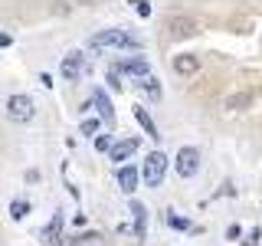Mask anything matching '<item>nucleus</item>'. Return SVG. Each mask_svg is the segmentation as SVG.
<instances>
[{"mask_svg":"<svg viewBox=\"0 0 262 246\" xmlns=\"http://www.w3.org/2000/svg\"><path fill=\"white\" fill-rule=\"evenodd\" d=\"M89 43L95 49H135L138 39L131 36V33H125V30H102V33H95Z\"/></svg>","mask_w":262,"mask_h":246,"instance_id":"f257e3e1","label":"nucleus"},{"mask_svg":"<svg viewBox=\"0 0 262 246\" xmlns=\"http://www.w3.org/2000/svg\"><path fill=\"white\" fill-rule=\"evenodd\" d=\"M164 171H167V154H164V151L147 154V161H144V168H141L144 184H147V187H158L161 180H164Z\"/></svg>","mask_w":262,"mask_h":246,"instance_id":"f03ea898","label":"nucleus"},{"mask_svg":"<svg viewBox=\"0 0 262 246\" xmlns=\"http://www.w3.org/2000/svg\"><path fill=\"white\" fill-rule=\"evenodd\" d=\"M174 161H177V174L180 177H193L196 171H200V151H196V148H180Z\"/></svg>","mask_w":262,"mask_h":246,"instance_id":"7ed1b4c3","label":"nucleus"},{"mask_svg":"<svg viewBox=\"0 0 262 246\" xmlns=\"http://www.w3.org/2000/svg\"><path fill=\"white\" fill-rule=\"evenodd\" d=\"M33 112H36V109H33V102L27 95H10V98H7V115H10L13 121H30Z\"/></svg>","mask_w":262,"mask_h":246,"instance_id":"20e7f679","label":"nucleus"},{"mask_svg":"<svg viewBox=\"0 0 262 246\" xmlns=\"http://www.w3.org/2000/svg\"><path fill=\"white\" fill-rule=\"evenodd\" d=\"M167 30H170V36H174V39H187V36H193V33L200 30V23L190 20V16H170Z\"/></svg>","mask_w":262,"mask_h":246,"instance_id":"39448f33","label":"nucleus"},{"mask_svg":"<svg viewBox=\"0 0 262 246\" xmlns=\"http://www.w3.org/2000/svg\"><path fill=\"white\" fill-rule=\"evenodd\" d=\"M115 69H118L121 76H141V79H147V59H141V56H135V59H125L121 66H115Z\"/></svg>","mask_w":262,"mask_h":246,"instance_id":"423d86ee","label":"nucleus"},{"mask_svg":"<svg viewBox=\"0 0 262 246\" xmlns=\"http://www.w3.org/2000/svg\"><path fill=\"white\" fill-rule=\"evenodd\" d=\"M135 151H138V138H125V141H118V145L108 148L112 161H125L128 154H135Z\"/></svg>","mask_w":262,"mask_h":246,"instance_id":"0eeeda50","label":"nucleus"},{"mask_svg":"<svg viewBox=\"0 0 262 246\" xmlns=\"http://www.w3.org/2000/svg\"><path fill=\"white\" fill-rule=\"evenodd\" d=\"M200 69V59L190 53H184V56H174V72H180V76H190V72Z\"/></svg>","mask_w":262,"mask_h":246,"instance_id":"6e6552de","label":"nucleus"},{"mask_svg":"<svg viewBox=\"0 0 262 246\" xmlns=\"http://www.w3.org/2000/svg\"><path fill=\"white\" fill-rule=\"evenodd\" d=\"M79 72H82V56H79V53H69V56L62 59V76L69 79V82H76Z\"/></svg>","mask_w":262,"mask_h":246,"instance_id":"1a4fd4ad","label":"nucleus"},{"mask_svg":"<svg viewBox=\"0 0 262 246\" xmlns=\"http://www.w3.org/2000/svg\"><path fill=\"white\" fill-rule=\"evenodd\" d=\"M118 187H121L125 194H131V191L138 187V171H135V168H118Z\"/></svg>","mask_w":262,"mask_h":246,"instance_id":"9d476101","label":"nucleus"},{"mask_svg":"<svg viewBox=\"0 0 262 246\" xmlns=\"http://www.w3.org/2000/svg\"><path fill=\"white\" fill-rule=\"evenodd\" d=\"M59 230H62V213H53L49 227L43 230V243H49V246H53L56 240H59Z\"/></svg>","mask_w":262,"mask_h":246,"instance_id":"9b49d317","label":"nucleus"},{"mask_svg":"<svg viewBox=\"0 0 262 246\" xmlns=\"http://www.w3.org/2000/svg\"><path fill=\"white\" fill-rule=\"evenodd\" d=\"M135 118L144 125V131H147L151 138H161V135H158V128H154V121H151V115H147V112L141 109V105H135Z\"/></svg>","mask_w":262,"mask_h":246,"instance_id":"f8f14e48","label":"nucleus"},{"mask_svg":"<svg viewBox=\"0 0 262 246\" xmlns=\"http://www.w3.org/2000/svg\"><path fill=\"white\" fill-rule=\"evenodd\" d=\"M95 105H98V112H102V118H105V121H115L112 102H108V95H105V92H95Z\"/></svg>","mask_w":262,"mask_h":246,"instance_id":"ddd939ff","label":"nucleus"},{"mask_svg":"<svg viewBox=\"0 0 262 246\" xmlns=\"http://www.w3.org/2000/svg\"><path fill=\"white\" fill-rule=\"evenodd\" d=\"M131 213H135V220H138V227H135V233L138 236H144V207H141V203H131Z\"/></svg>","mask_w":262,"mask_h":246,"instance_id":"4468645a","label":"nucleus"},{"mask_svg":"<svg viewBox=\"0 0 262 246\" xmlns=\"http://www.w3.org/2000/svg\"><path fill=\"white\" fill-rule=\"evenodd\" d=\"M27 210H30L27 200H13V203H10V217H13V220H23V217H27Z\"/></svg>","mask_w":262,"mask_h":246,"instance_id":"2eb2a0df","label":"nucleus"},{"mask_svg":"<svg viewBox=\"0 0 262 246\" xmlns=\"http://www.w3.org/2000/svg\"><path fill=\"white\" fill-rule=\"evenodd\" d=\"M144 95H147V98H154V102L161 98V86H158V79H147V82H144Z\"/></svg>","mask_w":262,"mask_h":246,"instance_id":"dca6fc26","label":"nucleus"},{"mask_svg":"<svg viewBox=\"0 0 262 246\" xmlns=\"http://www.w3.org/2000/svg\"><path fill=\"white\" fill-rule=\"evenodd\" d=\"M167 223H170V227H177V230H187V227H190V223H187L184 217H174V210L167 213Z\"/></svg>","mask_w":262,"mask_h":246,"instance_id":"f3484780","label":"nucleus"},{"mask_svg":"<svg viewBox=\"0 0 262 246\" xmlns=\"http://www.w3.org/2000/svg\"><path fill=\"white\" fill-rule=\"evenodd\" d=\"M108 82H112V89H121V72L115 69V66L108 69Z\"/></svg>","mask_w":262,"mask_h":246,"instance_id":"a211bd4d","label":"nucleus"},{"mask_svg":"<svg viewBox=\"0 0 262 246\" xmlns=\"http://www.w3.org/2000/svg\"><path fill=\"white\" fill-rule=\"evenodd\" d=\"M95 148H98V151H108V148H112L108 135H98V138H95Z\"/></svg>","mask_w":262,"mask_h":246,"instance_id":"6ab92c4d","label":"nucleus"},{"mask_svg":"<svg viewBox=\"0 0 262 246\" xmlns=\"http://www.w3.org/2000/svg\"><path fill=\"white\" fill-rule=\"evenodd\" d=\"M243 246H259V230H256V227H252V233L246 236V243H243Z\"/></svg>","mask_w":262,"mask_h":246,"instance_id":"aec40b11","label":"nucleus"},{"mask_svg":"<svg viewBox=\"0 0 262 246\" xmlns=\"http://www.w3.org/2000/svg\"><path fill=\"white\" fill-rule=\"evenodd\" d=\"M95 128H98V121H92V118H89V121H82V131H85V135H92Z\"/></svg>","mask_w":262,"mask_h":246,"instance_id":"412c9836","label":"nucleus"},{"mask_svg":"<svg viewBox=\"0 0 262 246\" xmlns=\"http://www.w3.org/2000/svg\"><path fill=\"white\" fill-rule=\"evenodd\" d=\"M56 246H76V236H59Z\"/></svg>","mask_w":262,"mask_h":246,"instance_id":"4be33fe9","label":"nucleus"},{"mask_svg":"<svg viewBox=\"0 0 262 246\" xmlns=\"http://www.w3.org/2000/svg\"><path fill=\"white\" fill-rule=\"evenodd\" d=\"M0 46H10V36H0Z\"/></svg>","mask_w":262,"mask_h":246,"instance_id":"5701e85b","label":"nucleus"}]
</instances>
